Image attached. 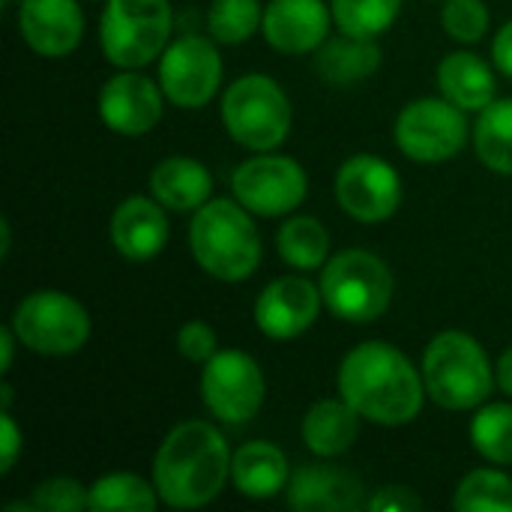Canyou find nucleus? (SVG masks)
Segmentation results:
<instances>
[{
  "label": "nucleus",
  "mask_w": 512,
  "mask_h": 512,
  "mask_svg": "<svg viewBox=\"0 0 512 512\" xmlns=\"http://www.w3.org/2000/svg\"><path fill=\"white\" fill-rule=\"evenodd\" d=\"M360 414L339 396L315 402L300 423V438L306 450L318 459L345 456L360 438Z\"/></svg>",
  "instance_id": "4be33fe9"
},
{
  "label": "nucleus",
  "mask_w": 512,
  "mask_h": 512,
  "mask_svg": "<svg viewBox=\"0 0 512 512\" xmlns=\"http://www.w3.org/2000/svg\"><path fill=\"white\" fill-rule=\"evenodd\" d=\"M0 234H3V243H0V258H6V255H9V249H12V228H9V222H6V219H0Z\"/></svg>",
  "instance_id": "ea45409f"
},
{
  "label": "nucleus",
  "mask_w": 512,
  "mask_h": 512,
  "mask_svg": "<svg viewBox=\"0 0 512 512\" xmlns=\"http://www.w3.org/2000/svg\"><path fill=\"white\" fill-rule=\"evenodd\" d=\"M492 60H495V69L504 72L507 78H512V21H507L495 39H492Z\"/></svg>",
  "instance_id": "e433bc0d"
},
{
  "label": "nucleus",
  "mask_w": 512,
  "mask_h": 512,
  "mask_svg": "<svg viewBox=\"0 0 512 512\" xmlns=\"http://www.w3.org/2000/svg\"><path fill=\"white\" fill-rule=\"evenodd\" d=\"M201 399L219 423L243 426L255 420L267 399V381L258 360L237 348L216 351L201 369Z\"/></svg>",
  "instance_id": "9d476101"
},
{
  "label": "nucleus",
  "mask_w": 512,
  "mask_h": 512,
  "mask_svg": "<svg viewBox=\"0 0 512 512\" xmlns=\"http://www.w3.org/2000/svg\"><path fill=\"white\" fill-rule=\"evenodd\" d=\"M309 192L303 165L282 153H258L240 162L231 174V195L252 213L279 219L294 213Z\"/></svg>",
  "instance_id": "f8f14e48"
},
{
  "label": "nucleus",
  "mask_w": 512,
  "mask_h": 512,
  "mask_svg": "<svg viewBox=\"0 0 512 512\" xmlns=\"http://www.w3.org/2000/svg\"><path fill=\"white\" fill-rule=\"evenodd\" d=\"M291 468L288 456L270 441H249L234 450L231 459V483L243 498L270 501L288 489Z\"/></svg>",
  "instance_id": "412c9836"
},
{
  "label": "nucleus",
  "mask_w": 512,
  "mask_h": 512,
  "mask_svg": "<svg viewBox=\"0 0 512 512\" xmlns=\"http://www.w3.org/2000/svg\"><path fill=\"white\" fill-rule=\"evenodd\" d=\"M177 351L189 363H207L219 351V336L207 321H186L177 330Z\"/></svg>",
  "instance_id": "72a5a7b5"
},
{
  "label": "nucleus",
  "mask_w": 512,
  "mask_h": 512,
  "mask_svg": "<svg viewBox=\"0 0 512 512\" xmlns=\"http://www.w3.org/2000/svg\"><path fill=\"white\" fill-rule=\"evenodd\" d=\"M474 150L489 171L512 177V96L495 99L480 111L474 126Z\"/></svg>",
  "instance_id": "a878e982"
},
{
  "label": "nucleus",
  "mask_w": 512,
  "mask_h": 512,
  "mask_svg": "<svg viewBox=\"0 0 512 512\" xmlns=\"http://www.w3.org/2000/svg\"><path fill=\"white\" fill-rule=\"evenodd\" d=\"M108 234H111L114 249L123 258L153 261L156 255H162V249L171 237V225H168L165 207L156 198L129 195L114 207Z\"/></svg>",
  "instance_id": "6ab92c4d"
},
{
  "label": "nucleus",
  "mask_w": 512,
  "mask_h": 512,
  "mask_svg": "<svg viewBox=\"0 0 512 512\" xmlns=\"http://www.w3.org/2000/svg\"><path fill=\"white\" fill-rule=\"evenodd\" d=\"M333 189L339 207L363 225L387 222L402 204L399 171L375 153H357L345 159L336 171Z\"/></svg>",
  "instance_id": "ddd939ff"
},
{
  "label": "nucleus",
  "mask_w": 512,
  "mask_h": 512,
  "mask_svg": "<svg viewBox=\"0 0 512 512\" xmlns=\"http://www.w3.org/2000/svg\"><path fill=\"white\" fill-rule=\"evenodd\" d=\"M441 96L459 105L462 111H483L498 96V81L492 66L474 51H453L438 63Z\"/></svg>",
  "instance_id": "5701e85b"
},
{
  "label": "nucleus",
  "mask_w": 512,
  "mask_h": 512,
  "mask_svg": "<svg viewBox=\"0 0 512 512\" xmlns=\"http://www.w3.org/2000/svg\"><path fill=\"white\" fill-rule=\"evenodd\" d=\"M12 393H15V390H12V384H9V381H3V384H0V399H3V411H9V408H12Z\"/></svg>",
  "instance_id": "a19ab883"
},
{
  "label": "nucleus",
  "mask_w": 512,
  "mask_h": 512,
  "mask_svg": "<svg viewBox=\"0 0 512 512\" xmlns=\"http://www.w3.org/2000/svg\"><path fill=\"white\" fill-rule=\"evenodd\" d=\"M15 24L27 48L51 60L72 54L84 39L78 0H18Z\"/></svg>",
  "instance_id": "f3484780"
},
{
  "label": "nucleus",
  "mask_w": 512,
  "mask_h": 512,
  "mask_svg": "<svg viewBox=\"0 0 512 512\" xmlns=\"http://www.w3.org/2000/svg\"><path fill=\"white\" fill-rule=\"evenodd\" d=\"M420 372L429 399L444 411H477L498 387L486 348L462 330L438 333L423 351Z\"/></svg>",
  "instance_id": "20e7f679"
},
{
  "label": "nucleus",
  "mask_w": 512,
  "mask_h": 512,
  "mask_svg": "<svg viewBox=\"0 0 512 512\" xmlns=\"http://www.w3.org/2000/svg\"><path fill=\"white\" fill-rule=\"evenodd\" d=\"M150 195L174 213H195L213 198V174L189 156H168L150 171Z\"/></svg>",
  "instance_id": "aec40b11"
},
{
  "label": "nucleus",
  "mask_w": 512,
  "mask_h": 512,
  "mask_svg": "<svg viewBox=\"0 0 512 512\" xmlns=\"http://www.w3.org/2000/svg\"><path fill=\"white\" fill-rule=\"evenodd\" d=\"M285 498L297 512H351L369 501L363 480L342 465H330V459L294 468Z\"/></svg>",
  "instance_id": "dca6fc26"
},
{
  "label": "nucleus",
  "mask_w": 512,
  "mask_h": 512,
  "mask_svg": "<svg viewBox=\"0 0 512 512\" xmlns=\"http://www.w3.org/2000/svg\"><path fill=\"white\" fill-rule=\"evenodd\" d=\"M30 501L39 512H84L90 510V486L72 477H51L33 486Z\"/></svg>",
  "instance_id": "473e14b6"
},
{
  "label": "nucleus",
  "mask_w": 512,
  "mask_h": 512,
  "mask_svg": "<svg viewBox=\"0 0 512 512\" xmlns=\"http://www.w3.org/2000/svg\"><path fill=\"white\" fill-rule=\"evenodd\" d=\"M453 507L459 512H512V480L498 468H477L456 486Z\"/></svg>",
  "instance_id": "c756f323"
},
{
  "label": "nucleus",
  "mask_w": 512,
  "mask_h": 512,
  "mask_svg": "<svg viewBox=\"0 0 512 512\" xmlns=\"http://www.w3.org/2000/svg\"><path fill=\"white\" fill-rule=\"evenodd\" d=\"M189 252L216 282H246L261 267V234L237 198H210L189 225Z\"/></svg>",
  "instance_id": "7ed1b4c3"
},
{
  "label": "nucleus",
  "mask_w": 512,
  "mask_h": 512,
  "mask_svg": "<svg viewBox=\"0 0 512 512\" xmlns=\"http://www.w3.org/2000/svg\"><path fill=\"white\" fill-rule=\"evenodd\" d=\"M369 512H417L423 510V498L411 486H381L366 501Z\"/></svg>",
  "instance_id": "f704fd0d"
},
{
  "label": "nucleus",
  "mask_w": 512,
  "mask_h": 512,
  "mask_svg": "<svg viewBox=\"0 0 512 512\" xmlns=\"http://www.w3.org/2000/svg\"><path fill=\"white\" fill-rule=\"evenodd\" d=\"M471 447L492 465H512V405H480L471 420Z\"/></svg>",
  "instance_id": "c85d7f7f"
},
{
  "label": "nucleus",
  "mask_w": 512,
  "mask_h": 512,
  "mask_svg": "<svg viewBox=\"0 0 512 512\" xmlns=\"http://www.w3.org/2000/svg\"><path fill=\"white\" fill-rule=\"evenodd\" d=\"M276 252L300 273L321 270L330 261V234L315 216H291L276 231Z\"/></svg>",
  "instance_id": "393cba45"
},
{
  "label": "nucleus",
  "mask_w": 512,
  "mask_h": 512,
  "mask_svg": "<svg viewBox=\"0 0 512 512\" xmlns=\"http://www.w3.org/2000/svg\"><path fill=\"white\" fill-rule=\"evenodd\" d=\"M321 306V285L306 276H279L261 288L252 318L258 333L276 342H288L303 336L318 321Z\"/></svg>",
  "instance_id": "2eb2a0df"
},
{
  "label": "nucleus",
  "mask_w": 512,
  "mask_h": 512,
  "mask_svg": "<svg viewBox=\"0 0 512 512\" xmlns=\"http://www.w3.org/2000/svg\"><path fill=\"white\" fill-rule=\"evenodd\" d=\"M21 447H24V438H21L15 417L9 411H0V477H6L15 468Z\"/></svg>",
  "instance_id": "c9c22d12"
},
{
  "label": "nucleus",
  "mask_w": 512,
  "mask_h": 512,
  "mask_svg": "<svg viewBox=\"0 0 512 512\" xmlns=\"http://www.w3.org/2000/svg\"><path fill=\"white\" fill-rule=\"evenodd\" d=\"M468 111L444 96H420L408 102L393 126L396 147L420 165H438L462 153L471 138Z\"/></svg>",
  "instance_id": "1a4fd4ad"
},
{
  "label": "nucleus",
  "mask_w": 512,
  "mask_h": 512,
  "mask_svg": "<svg viewBox=\"0 0 512 512\" xmlns=\"http://www.w3.org/2000/svg\"><path fill=\"white\" fill-rule=\"evenodd\" d=\"M333 9L324 0H270L261 33L282 54H312L330 39Z\"/></svg>",
  "instance_id": "a211bd4d"
},
{
  "label": "nucleus",
  "mask_w": 512,
  "mask_h": 512,
  "mask_svg": "<svg viewBox=\"0 0 512 512\" xmlns=\"http://www.w3.org/2000/svg\"><path fill=\"white\" fill-rule=\"evenodd\" d=\"M441 27L450 39L456 42H465V45H474L480 42L489 27H492V18H489V6L483 0H444V9H441Z\"/></svg>",
  "instance_id": "2f4dec72"
},
{
  "label": "nucleus",
  "mask_w": 512,
  "mask_h": 512,
  "mask_svg": "<svg viewBox=\"0 0 512 512\" xmlns=\"http://www.w3.org/2000/svg\"><path fill=\"white\" fill-rule=\"evenodd\" d=\"M174 12L168 0H105L99 45L114 69H144L171 42Z\"/></svg>",
  "instance_id": "0eeeda50"
},
{
  "label": "nucleus",
  "mask_w": 512,
  "mask_h": 512,
  "mask_svg": "<svg viewBox=\"0 0 512 512\" xmlns=\"http://www.w3.org/2000/svg\"><path fill=\"white\" fill-rule=\"evenodd\" d=\"M162 504L153 480H144L129 471L105 474L90 483V510L96 512H156Z\"/></svg>",
  "instance_id": "bb28decb"
},
{
  "label": "nucleus",
  "mask_w": 512,
  "mask_h": 512,
  "mask_svg": "<svg viewBox=\"0 0 512 512\" xmlns=\"http://www.w3.org/2000/svg\"><path fill=\"white\" fill-rule=\"evenodd\" d=\"M231 459L234 453L213 423H177L153 456V486L174 510L207 507L231 480Z\"/></svg>",
  "instance_id": "f03ea898"
},
{
  "label": "nucleus",
  "mask_w": 512,
  "mask_h": 512,
  "mask_svg": "<svg viewBox=\"0 0 512 512\" xmlns=\"http://www.w3.org/2000/svg\"><path fill=\"white\" fill-rule=\"evenodd\" d=\"M495 384L501 393H507L512 399V348H507L495 363Z\"/></svg>",
  "instance_id": "58836bf2"
},
{
  "label": "nucleus",
  "mask_w": 512,
  "mask_h": 512,
  "mask_svg": "<svg viewBox=\"0 0 512 512\" xmlns=\"http://www.w3.org/2000/svg\"><path fill=\"white\" fill-rule=\"evenodd\" d=\"M15 345H21V342H18L15 330L6 324V327L0 330V372H3V375L12 369V360H15Z\"/></svg>",
  "instance_id": "4c0bfd02"
},
{
  "label": "nucleus",
  "mask_w": 512,
  "mask_h": 512,
  "mask_svg": "<svg viewBox=\"0 0 512 512\" xmlns=\"http://www.w3.org/2000/svg\"><path fill=\"white\" fill-rule=\"evenodd\" d=\"M321 297L330 315L345 324H372L393 303V273L369 249L336 252L321 267Z\"/></svg>",
  "instance_id": "423d86ee"
},
{
  "label": "nucleus",
  "mask_w": 512,
  "mask_h": 512,
  "mask_svg": "<svg viewBox=\"0 0 512 512\" xmlns=\"http://www.w3.org/2000/svg\"><path fill=\"white\" fill-rule=\"evenodd\" d=\"M339 396L375 426H408L426 402L423 372L390 342H363L339 366Z\"/></svg>",
  "instance_id": "f257e3e1"
},
{
  "label": "nucleus",
  "mask_w": 512,
  "mask_h": 512,
  "mask_svg": "<svg viewBox=\"0 0 512 512\" xmlns=\"http://www.w3.org/2000/svg\"><path fill=\"white\" fill-rule=\"evenodd\" d=\"M222 123L234 144L252 153H273L291 135L294 108L279 81L264 72H249L222 93Z\"/></svg>",
  "instance_id": "39448f33"
},
{
  "label": "nucleus",
  "mask_w": 512,
  "mask_h": 512,
  "mask_svg": "<svg viewBox=\"0 0 512 512\" xmlns=\"http://www.w3.org/2000/svg\"><path fill=\"white\" fill-rule=\"evenodd\" d=\"M9 327L39 357H72L90 339V312L72 294L42 288L15 303Z\"/></svg>",
  "instance_id": "6e6552de"
},
{
  "label": "nucleus",
  "mask_w": 512,
  "mask_h": 512,
  "mask_svg": "<svg viewBox=\"0 0 512 512\" xmlns=\"http://www.w3.org/2000/svg\"><path fill=\"white\" fill-rule=\"evenodd\" d=\"M330 9L342 33L378 39L399 18L402 0H330Z\"/></svg>",
  "instance_id": "7c9ffc66"
},
{
  "label": "nucleus",
  "mask_w": 512,
  "mask_h": 512,
  "mask_svg": "<svg viewBox=\"0 0 512 512\" xmlns=\"http://www.w3.org/2000/svg\"><path fill=\"white\" fill-rule=\"evenodd\" d=\"M159 84L174 108L198 111L213 102L222 84V54L213 36L183 33L159 57Z\"/></svg>",
  "instance_id": "9b49d317"
},
{
  "label": "nucleus",
  "mask_w": 512,
  "mask_h": 512,
  "mask_svg": "<svg viewBox=\"0 0 512 512\" xmlns=\"http://www.w3.org/2000/svg\"><path fill=\"white\" fill-rule=\"evenodd\" d=\"M204 24L219 45H240L261 33L264 6L261 0H210Z\"/></svg>",
  "instance_id": "cd10ccee"
},
{
  "label": "nucleus",
  "mask_w": 512,
  "mask_h": 512,
  "mask_svg": "<svg viewBox=\"0 0 512 512\" xmlns=\"http://www.w3.org/2000/svg\"><path fill=\"white\" fill-rule=\"evenodd\" d=\"M165 102L159 78L153 81L138 69H117L99 90V117L114 135L138 138L159 126Z\"/></svg>",
  "instance_id": "4468645a"
},
{
  "label": "nucleus",
  "mask_w": 512,
  "mask_h": 512,
  "mask_svg": "<svg viewBox=\"0 0 512 512\" xmlns=\"http://www.w3.org/2000/svg\"><path fill=\"white\" fill-rule=\"evenodd\" d=\"M381 69V45L363 36H336L315 51V72L330 87H354Z\"/></svg>",
  "instance_id": "b1692460"
}]
</instances>
